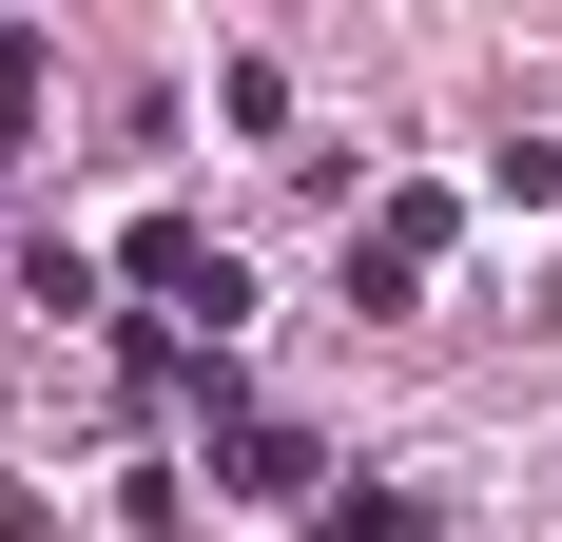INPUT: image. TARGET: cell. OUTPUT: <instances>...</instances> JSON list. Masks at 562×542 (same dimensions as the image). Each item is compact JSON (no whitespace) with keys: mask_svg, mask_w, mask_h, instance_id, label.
<instances>
[{"mask_svg":"<svg viewBox=\"0 0 562 542\" xmlns=\"http://www.w3.org/2000/svg\"><path fill=\"white\" fill-rule=\"evenodd\" d=\"M311 542H427V504H389V485H330V504H311Z\"/></svg>","mask_w":562,"mask_h":542,"instance_id":"cell-1","label":"cell"}]
</instances>
